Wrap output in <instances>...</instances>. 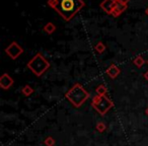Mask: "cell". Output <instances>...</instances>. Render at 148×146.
Segmentation results:
<instances>
[{"instance_id": "16", "label": "cell", "mask_w": 148, "mask_h": 146, "mask_svg": "<svg viewBox=\"0 0 148 146\" xmlns=\"http://www.w3.org/2000/svg\"><path fill=\"white\" fill-rule=\"evenodd\" d=\"M97 130L99 132V133H103V131H106V129H107V125H106L103 122H99V123L97 124Z\"/></svg>"}, {"instance_id": "20", "label": "cell", "mask_w": 148, "mask_h": 146, "mask_svg": "<svg viewBox=\"0 0 148 146\" xmlns=\"http://www.w3.org/2000/svg\"><path fill=\"white\" fill-rule=\"evenodd\" d=\"M145 114L148 116V107H147V109H146V111H145Z\"/></svg>"}, {"instance_id": "13", "label": "cell", "mask_w": 148, "mask_h": 146, "mask_svg": "<svg viewBox=\"0 0 148 146\" xmlns=\"http://www.w3.org/2000/svg\"><path fill=\"white\" fill-rule=\"evenodd\" d=\"M21 93H23V95H25V97H29V95L34 93V89H33V87H31L29 84H27L23 87Z\"/></svg>"}, {"instance_id": "10", "label": "cell", "mask_w": 148, "mask_h": 146, "mask_svg": "<svg viewBox=\"0 0 148 146\" xmlns=\"http://www.w3.org/2000/svg\"><path fill=\"white\" fill-rule=\"evenodd\" d=\"M44 31L48 34V35H52L54 32L56 31V27L53 23H48L44 25Z\"/></svg>"}, {"instance_id": "19", "label": "cell", "mask_w": 148, "mask_h": 146, "mask_svg": "<svg viewBox=\"0 0 148 146\" xmlns=\"http://www.w3.org/2000/svg\"><path fill=\"white\" fill-rule=\"evenodd\" d=\"M145 14H146V15H147V16H148V7H147V8L145 9Z\"/></svg>"}, {"instance_id": "8", "label": "cell", "mask_w": 148, "mask_h": 146, "mask_svg": "<svg viewBox=\"0 0 148 146\" xmlns=\"http://www.w3.org/2000/svg\"><path fill=\"white\" fill-rule=\"evenodd\" d=\"M114 4H115V0H103V1H101V4H99V6H101V8L103 9L107 14L112 15Z\"/></svg>"}, {"instance_id": "2", "label": "cell", "mask_w": 148, "mask_h": 146, "mask_svg": "<svg viewBox=\"0 0 148 146\" xmlns=\"http://www.w3.org/2000/svg\"><path fill=\"white\" fill-rule=\"evenodd\" d=\"M65 97L75 108H79L87 101V99L89 97V93L85 90L82 85L76 83L66 93Z\"/></svg>"}, {"instance_id": "4", "label": "cell", "mask_w": 148, "mask_h": 146, "mask_svg": "<svg viewBox=\"0 0 148 146\" xmlns=\"http://www.w3.org/2000/svg\"><path fill=\"white\" fill-rule=\"evenodd\" d=\"M91 106L92 108L99 114L101 116H105L110 110L113 107V101L107 97L106 95L101 97V95H97L92 99L91 101Z\"/></svg>"}, {"instance_id": "1", "label": "cell", "mask_w": 148, "mask_h": 146, "mask_svg": "<svg viewBox=\"0 0 148 146\" xmlns=\"http://www.w3.org/2000/svg\"><path fill=\"white\" fill-rule=\"evenodd\" d=\"M48 5L66 21H71L78 11L84 7L83 0H48Z\"/></svg>"}, {"instance_id": "15", "label": "cell", "mask_w": 148, "mask_h": 146, "mask_svg": "<svg viewBox=\"0 0 148 146\" xmlns=\"http://www.w3.org/2000/svg\"><path fill=\"white\" fill-rule=\"evenodd\" d=\"M44 143H45L46 146H54L56 143L55 139H54L52 136H49V137H47L45 139V141H44Z\"/></svg>"}, {"instance_id": "12", "label": "cell", "mask_w": 148, "mask_h": 146, "mask_svg": "<svg viewBox=\"0 0 148 146\" xmlns=\"http://www.w3.org/2000/svg\"><path fill=\"white\" fill-rule=\"evenodd\" d=\"M133 63H134V65H135L136 67L141 68L142 66L145 64V60L143 59V57H142V56H137V57L133 60Z\"/></svg>"}, {"instance_id": "18", "label": "cell", "mask_w": 148, "mask_h": 146, "mask_svg": "<svg viewBox=\"0 0 148 146\" xmlns=\"http://www.w3.org/2000/svg\"><path fill=\"white\" fill-rule=\"evenodd\" d=\"M143 76H144V78H145L146 80L148 81V70H147V71L145 72V73H144V75H143Z\"/></svg>"}, {"instance_id": "17", "label": "cell", "mask_w": 148, "mask_h": 146, "mask_svg": "<svg viewBox=\"0 0 148 146\" xmlns=\"http://www.w3.org/2000/svg\"><path fill=\"white\" fill-rule=\"evenodd\" d=\"M117 2H120V3H122V4H125V5H127L128 3H129V1L130 0H116Z\"/></svg>"}, {"instance_id": "7", "label": "cell", "mask_w": 148, "mask_h": 146, "mask_svg": "<svg viewBox=\"0 0 148 146\" xmlns=\"http://www.w3.org/2000/svg\"><path fill=\"white\" fill-rule=\"evenodd\" d=\"M127 7H128V5L122 4V3L117 2L115 0V4H114V8H113V11H112V15H113L114 17H118L120 14H122L124 11H126Z\"/></svg>"}, {"instance_id": "3", "label": "cell", "mask_w": 148, "mask_h": 146, "mask_svg": "<svg viewBox=\"0 0 148 146\" xmlns=\"http://www.w3.org/2000/svg\"><path fill=\"white\" fill-rule=\"evenodd\" d=\"M27 66L36 76L40 77L50 68V63L41 53H37L27 62Z\"/></svg>"}, {"instance_id": "21", "label": "cell", "mask_w": 148, "mask_h": 146, "mask_svg": "<svg viewBox=\"0 0 148 146\" xmlns=\"http://www.w3.org/2000/svg\"><path fill=\"white\" fill-rule=\"evenodd\" d=\"M147 63H148V61H147Z\"/></svg>"}, {"instance_id": "11", "label": "cell", "mask_w": 148, "mask_h": 146, "mask_svg": "<svg viewBox=\"0 0 148 146\" xmlns=\"http://www.w3.org/2000/svg\"><path fill=\"white\" fill-rule=\"evenodd\" d=\"M95 93H97V95H101V97H103V95H107L108 89H107V87H106V85L101 84V85H99V86H97V88H95Z\"/></svg>"}, {"instance_id": "5", "label": "cell", "mask_w": 148, "mask_h": 146, "mask_svg": "<svg viewBox=\"0 0 148 146\" xmlns=\"http://www.w3.org/2000/svg\"><path fill=\"white\" fill-rule=\"evenodd\" d=\"M5 53H6L12 60H15L23 53V49L16 43V42H12V43H10V45L5 49Z\"/></svg>"}, {"instance_id": "6", "label": "cell", "mask_w": 148, "mask_h": 146, "mask_svg": "<svg viewBox=\"0 0 148 146\" xmlns=\"http://www.w3.org/2000/svg\"><path fill=\"white\" fill-rule=\"evenodd\" d=\"M13 82L14 81H13L12 77L9 74H7V73H3L1 75V77H0V87L2 89H4V90L10 88L13 85Z\"/></svg>"}, {"instance_id": "9", "label": "cell", "mask_w": 148, "mask_h": 146, "mask_svg": "<svg viewBox=\"0 0 148 146\" xmlns=\"http://www.w3.org/2000/svg\"><path fill=\"white\" fill-rule=\"evenodd\" d=\"M106 73H107L112 79H115L119 76V74L121 73V70H120V68L118 67L117 65H114L113 64V65H111L106 70Z\"/></svg>"}, {"instance_id": "14", "label": "cell", "mask_w": 148, "mask_h": 146, "mask_svg": "<svg viewBox=\"0 0 148 146\" xmlns=\"http://www.w3.org/2000/svg\"><path fill=\"white\" fill-rule=\"evenodd\" d=\"M95 52H97V53L103 54V52L106 51V46H105V44H103V42H99V43H97V45H95Z\"/></svg>"}]
</instances>
